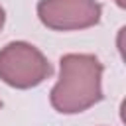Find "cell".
Here are the masks:
<instances>
[{
	"label": "cell",
	"mask_w": 126,
	"mask_h": 126,
	"mask_svg": "<svg viewBox=\"0 0 126 126\" xmlns=\"http://www.w3.org/2000/svg\"><path fill=\"white\" fill-rule=\"evenodd\" d=\"M59 81L51 89V106L61 114H77L102 100V63L89 53H67L59 61Z\"/></svg>",
	"instance_id": "1"
},
{
	"label": "cell",
	"mask_w": 126,
	"mask_h": 126,
	"mask_svg": "<svg viewBox=\"0 0 126 126\" xmlns=\"http://www.w3.org/2000/svg\"><path fill=\"white\" fill-rule=\"evenodd\" d=\"M53 73L43 53L26 43L12 41L0 49V79L14 89H32Z\"/></svg>",
	"instance_id": "2"
},
{
	"label": "cell",
	"mask_w": 126,
	"mask_h": 126,
	"mask_svg": "<svg viewBox=\"0 0 126 126\" xmlns=\"http://www.w3.org/2000/svg\"><path fill=\"white\" fill-rule=\"evenodd\" d=\"M100 4L96 0H41L37 16L43 26L57 32L85 30L100 20Z\"/></svg>",
	"instance_id": "3"
},
{
	"label": "cell",
	"mask_w": 126,
	"mask_h": 126,
	"mask_svg": "<svg viewBox=\"0 0 126 126\" xmlns=\"http://www.w3.org/2000/svg\"><path fill=\"white\" fill-rule=\"evenodd\" d=\"M4 10H2V6H0V30H2V26H4Z\"/></svg>",
	"instance_id": "4"
},
{
	"label": "cell",
	"mask_w": 126,
	"mask_h": 126,
	"mask_svg": "<svg viewBox=\"0 0 126 126\" xmlns=\"http://www.w3.org/2000/svg\"><path fill=\"white\" fill-rule=\"evenodd\" d=\"M114 2H116L120 8H124V6H126V2H124V0H114Z\"/></svg>",
	"instance_id": "5"
},
{
	"label": "cell",
	"mask_w": 126,
	"mask_h": 126,
	"mask_svg": "<svg viewBox=\"0 0 126 126\" xmlns=\"http://www.w3.org/2000/svg\"><path fill=\"white\" fill-rule=\"evenodd\" d=\"M0 106H2V100H0Z\"/></svg>",
	"instance_id": "6"
}]
</instances>
